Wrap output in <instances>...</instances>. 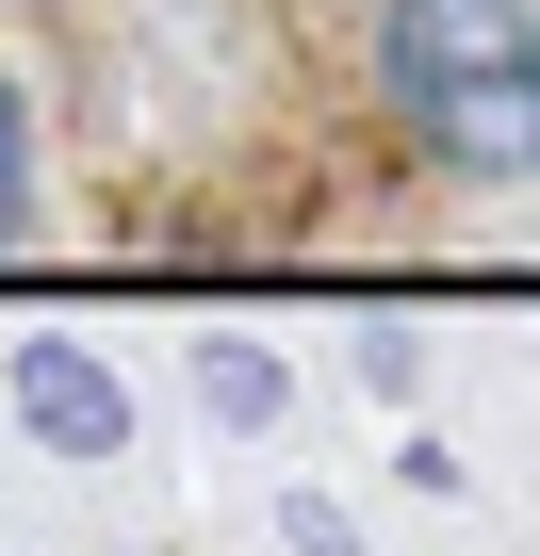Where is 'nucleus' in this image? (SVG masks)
I'll return each instance as SVG.
<instances>
[{
  "label": "nucleus",
  "instance_id": "obj_1",
  "mask_svg": "<svg viewBox=\"0 0 540 556\" xmlns=\"http://www.w3.org/2000/svg\"><path fill=\"white\" fill-rule=\"evenodd\" d=\"M377 99L459 180H540V0H377Z\"/></svg>",
  "mask_w": 540,
  "mask_h": 556
},
{
  "label": "nucleus",
  "instance_id": "obj_2",
  "mask_svg": "<svg viewBox=\"0 0 540 556\" xmlns=\"http://www.w3.org/2000/svg\"><path fill=\"white\" fill-rule=\"evenodd\" d=\"M17 213H34V99L0 83V229H17Z\"/></svg>",
  "mask_w": 540,
  "mask_h": 556
}]
</instances>
